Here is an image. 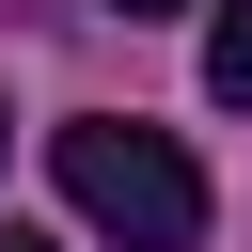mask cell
Segmentation results:
<instances>
[{"label": "cell", "instance_id": "6da1fadb", "mask_svg": "<svg viewBox=\"0 0 252 252\" xmlns=\"http://www.w3.org/2000/svg\"><path fill=\"white\" fill-rule=\"evenodd\" d=\"M47 173H63V205H79L110 252H189V236H205V158H189L173 126H142V110L47 126Z\"/></svg>", "mask_w": 252, "mask_h": 252}, {"label": "cell", "instance_id": "7a4b0ae2", "mask_svg": "<svg viewBox=\"0 0 252 252\" xmlns=\"http://www.w3.org/2000/svg\"><path fill=\"white\" fill-rule=\"evenodd\" d=\"M205 94H220V110H252V0H220V16H205Z\"/></svg>", "mask_w": 252, "mask_h": 252}, {"label": "cell", "instance_id": "3957f363", "mask_svg": "<svg viewBox=\"0 0 252 252\" xmlns=\"http://www.w3.org/2000/svg\"><path fill=\"white\" fill-rule=\"evenodd\" d=\"M0 252H63V236H32V220H0Z\"/></svg>", "mask_w": 252, "mask_h": 252}, {"label": "cell", "instance_id": "277c9868", "mask_svg": "<svg viewBox=\"0 0 252 252\" xmlns=\"http://www.w3.org/2000/svg\"><path fill=\"white\" fill-rule=\"evenodd\" d=\"M110 16H126V32H142V16H189V0H110Z\"/></svg>", "mask_w": 252, "mask_h": 252}, {"label": "cell", "instance_id": "5b68a950", "mask_svg": "<svg viewBox=\"0 0 252 252\" xmlns=\"http://www.w3.org/2000/svg\"><path fill=\"white\" fill-rule=\"evenodd\" d=\"M16 16H47V0H0V32H16Z\"/></svg>", "mask_w": 252, "mask_h": 252}, {"label": "cell", "instance_id": "8992f818", "mask_svg": "<svg viewBox=\"0 0 252 252\" xmlns=\"http://www.w3.org/2000/svg\"><path fill=\"white\" fill-rule=\"evenodd\" d=\"M0 158H16V110H0Z\"/></svg>", "mask_w": 252, "mask_h": 252}]
</instances>
